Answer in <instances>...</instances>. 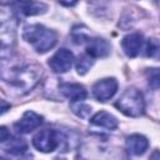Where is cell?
I'll return each mask as SVG.
<instances>
[{
	"label": "cell",
	"instance_id": "6da1fadb",
	"mask_svg": "<svg viewBox=\"0 0 160 160\" xmlns=\"http://www.w3.org/2000/svg\"><path fill=\"white\" fill-rule=\"evenodd\" d=\"M22 38L38 52L41 54L52 49L58 41V34L41 24L26 25L22 30Z\"/></svg>",
	"mask_w": 160,
	"mask_h": 160
},
{
	"label": "cell",
	"instance_id": "7a4b0ae2",
	"mask_svg": "<svg viewBox=\"0 0 160 160\" xmlns=\"http://www.w3.org/2000/svg\"><path fill=\"white\" fill-rule=\"evenodd\" d=\"M115 106L126 116L138 118L145 111V101L142 92L136 88H128L116 100Z\"/></svg>",
	"mask_w": 160,
	"mask_h": 160
},
{
	"label": "cell",
	"instance_id": "3957f363",
	"mask_svg": "<svg viewBox=\"0 0 160 160\" xmlns=\"http://www.w3.org/2000/svg\"><path fill=\"white\" fill-rule=\"evenodd\" d=\"M40 75H41V69L35 65H31L15 70L12 75L9 78V80H10V85L14 86L16 90L29 91L39 81Z\"/></svg>",
	"mask_w": 160,
	"mask_h": 160
},
{
	"label": "cell",
	"instance_id": "277c9868",
	"mask_svg": "<svg viewBox=\"0 0 160 160\" xmlns=\"http://www.w3.org/2000/svg\"><path fill=\"white\" fill-rule=\"evenodd\" d=\"M32 145L41 152H51L60 145V134L52 129L40 130L34 135Z\"/></svg>",
	"mask_w": 160,
	"mask_h": 160
},
{
	"label": "cell",
	"instance_id": "5b68a950",
	"mask_svg": "<svg viewBox=\"0 0 160 160\" xmlns=\"http://www.w3.org/2000/svg\"><path fill=\"white\" fill-rule=\"evenodd\" d=\"M10 6L14 9V11L25 16L40 15L48 10V5L38 0H12Z\"/></svg>",
	"mask_w": 160,
	"mask_h": 160
},
{
	"label": "cell",
	"instance_id": "8992f818",
	"mask_svg": "<svg viewBox=\"0 0 160 160\" xmlns=\"http://www.w3.org/2000/svg\"><path fill=\"white\" fill-rule=\"evenodd\" d=\"M72 62H74V54L68 49H60L50 58L49 66L54 72L62 74L70 70Z\"/></svg>",
	"mask_w": 160,
	"mask_h": 160
},
{
	"label": "cell",
	"instance_id": "52a82bcc",
	"mask_svg": "<svg viewBox=\"0 0 160 160\" xmlns=\"http://www.w3.org/2000/svg\"><path fill=\"white\" fill-rule=\"evenodd\" d=\"M118 91V81L114 78H106L99 80L92 86V95L99 101H106L111 99Z\"/></svg>",
	"mask_w": 160,
	"mask_h": 160
},
{
	"label": "cell",
	"instance_id": "ba28073f",
	"mask_svg": "<svg viewBox=\"0 0 160 160\" xmlns=\"http://www.w3.org/2000/svg\"><path fill=\"white\" fill-rule=\"evenodd\" d=\"M41 124H42V116L29 110V111L24 112L21 119L14 124V128L20 134H28V132L38 129Z\"/></svg>",
	"mask_w": 160,
	"mask_h": 160
},
{
	"label": "cell",
	"instance_id": "9c48e42d",
	"mask_svg": "<svg viewBox=\"0 0 160 160\" xmlns=\"http://www.w3.org/2000/svg\"><path fill=\"white\" fill-rule=\"evenodd\" d=\"M142 42H144V38L140 32H131L122 38L121 46H122V50L126 54V56L135 58L140 52Z\"/></svg>",
	"mask_w": 160,
	"mask_h": 160
},
{
	"label": "cell",
	"instance_id": "30bf717a",
	"mask_svg": "<svg viewBox=\"0 0 160 160\" xmlns=\"http://www.w3.org/2000/svg\"><path fill=\"white\" fill-rule=\"evenodd\" d=\"M59 90L65 98H68L70 101H74V102L84 100L88 95L85 88L76 82H62L59 85Z\"/></svg>",
	"mask_w": 160,
	"mask_h": 160
},
{
	"label": "cell",
	"instance_id": "8fae6325",
	"mask_svg": "<svg viewBox=\"0 0 160 160\" xmlns=\"http://www.w3.org/2000/svg\"><path fill=\"white\" fill-rule=\"evenodd\" d=\"M86 42V54L92 58H104L110 52L109 42L101 38H89Z\"/></svg>",
	"mask_w": 160,
	"mask_h": 160
},
{
	"label": "cell",
	"instance_id": "7c38bea8",
	"mask_svg": "<svg viewBox=\"0 0 160 160\" xmlns=\"http://www.w3.org/2000/svg\"><path fill=\"white\" fill-rule=\"evenodd\" d=\"M149 146V141L144 135L140 134H132L126 138L125 141V148L126 151L130 155H141L146 151Z\"/></svg>",
	"mask_w": 160,
	"mask_h": 160
},
{
	"label": "cell",
	"instance_id": "4fadbf2b",
	"mask_svg": "<svg viewBox=\"0 0 160 160\" xmlns=\"http://www.w3.org/2000/svg\"><path fill=\"white\" fill-rule=\"evenodd\" d=\"M90 124L98 128H104L108 130H114L118 128V120L114 115H111L108 111H99L96 112L91 119Z\"/></svg>",
	"mask_w": 160,
	"mask_h": 160
},
{
	"label": "cell",
	"instance_id": "5bb4252c",
	"mask_svg": "<svg viewBox=\"0 0 160 160\" xmlns=\"http://www.w3.org/2000/svg\"><path fill=\"white\" fill-rule=\"evenodd\" d=\"M9 141L6 142H2L4 145V150L10 152V154H15V155H19V154H24L26 150H28V144L24 139L21 138H18V136H10L8 139Z\"/></svg>",
	"mask_w": 160,
	"mask_h": 160
},
{
	"label": "cell",
	"instance_id": "9a60e30c",
	"mask_svg": "<svg viewBox=\"0 0 160 160\" xmlns=\"http://www.w3.org/2000/svg\"><path fill=\"white\" fill-rule=\"evenodd\" d=\"M92 64H94V58L92 56H90L89 54L81 55L76 61V71H78V74H80V75L86 74L88 70L92 66Z\"/></svg>",
	"mask_w": 160,
	"mask_h": 160
},
{
	"label": "cell",
	"instance_id": "2e32d148",
	"mask_svg": "<svg viewBox=\"0 0 160 160\" xmlns=\"http://www.w3.org/2000/svg\"><path fill=\"white\" fill-rule=\"evenodd\" d=\"M148 82L152 89H160V69L152 68L146 71Z\"/></svg>",
	"mask_w": 160,
	"mask_h": 160
},
{
	"label": "cell",
	"instance_id": "e0dca14e",
	"mask_svg": "<svg viewBox=\"0 0 160 160\" xmlns=\"http://www.w3.org/2000/svg\"><path fill=\"white\" fill-rule=\"evenodd\" d=\"M146 56L160 58V44L156 39H149L146 42Z\"/></svg>",
	"mask_w": 160,
	"mask_h": 160
},
{
	"label": "cell",
	"instance_id": "ac0fdd59",
	"mask_svg": "<svg viewBox=\"0 0 160 160\" xmlns=\"http://www.w3.org/2000/svg\"><path fill=\"white\" fill-rule=\"evenodd\" d=\"M71 109H72V111L78 115V116H80V118H86L88 115H89V112L91 111V108L90 106H88V105H85V104H76V105H72L71 106Z\"/></svg>",
	"mask_w": 160,
	"mask_h": 160
},
{
	"label": "cell",
	"instance_id": "d6986e66",
	"mask_svg": "<svg viewBox=\"0 0 160 160\" xmlns=\"http://www.w3.org/2000/svg\"><path fill=\"white\" fill-rule=\"evenodd\" d=\"M0 134H1V136H0V141H1V144L5 142V141L8 140V138H10V134L8 132V130H6L5 126H1V129H0Z\"/></svg>",
	"mask_w": 160,
	"mask_h": 160
},
{
	"label": "cell",
	"instance_id": "ffe728a7",
	"mask_svg": "<svg viewBox=\"0 0 160 160\" xmlns=\"http://www.w3.org/2000/svg\"><path fill=\"white\" fill-rule=\"evenodd\" d=\"M58 1L64 6H74L78 2V0H58Z\"/></svg>",
	"mask_w": 160,
	"mask_h": 160
},
{
	"label": "cell",
	"instance_id": "44dd1931",
	"mask_svg": "<svg viewBox=\"0 0 160 160\" xmlns=\"http://www.w3.org/2000/svg\"><path fill=\"white\" fill-rule=\"evenodd\" d=\"M160 159V151L159 150H156V151H154L152 152V155H151V159Z\"/></svg>",
	"mask_w": 160,
	"mask_h": 160
},
{
	"label": "cell",
	"instance_id": "7402d4cb",
	"mask_svg": "<svg viewBox=\"0 0 160 160\" xmlns=\"http://www.w3.org/2000/svg\"><path fill=\"white\" fill-rule=\"evenodd\" d=\"M1 105H2V108H1V112H5V111H6V108H8V105L5 104V100H1Z\"/></svg>",
	"mask_w": 160,
	"mask_h": 160
}]
</instances>
